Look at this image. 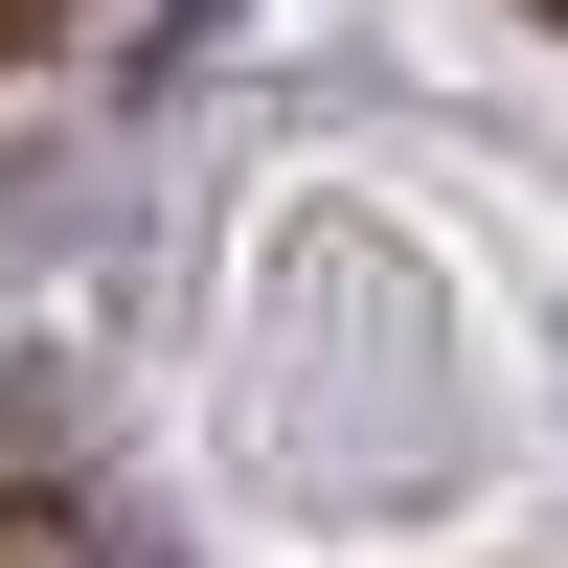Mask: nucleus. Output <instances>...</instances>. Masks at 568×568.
I'll list each match as a JSON object with an SVG mask.
<instances>
[{
  "instance_id": "f03ea898",
  "label": "nucleus",
  "mask_w": 568,
  "mask_h": 568,
  "mask_svg": "<svg viewBox=\"0 0 568 568\" xmlns=\"http://www.w3.org/2000/svg\"><path fill=\"white\" fill-rule=\"evenodd\" d=\"M0 45H23V23H0Z\"/></svg>"
},
{
  "instance_id": "f257e3e1",
  "label": "nucleus",
  "mask_w": 568,
  "mask_h": 568,
  "mask_svg": "<svg viewBox=\"0 0 568 568\" xmlns=\"http://www.w3.org/2000/svg\"><path fill=\"white\" fill-rule=\"evenodd\" d=\"M0 568H160V546H114L69 478H0Z\"/></svg>"
}]
</instances>
